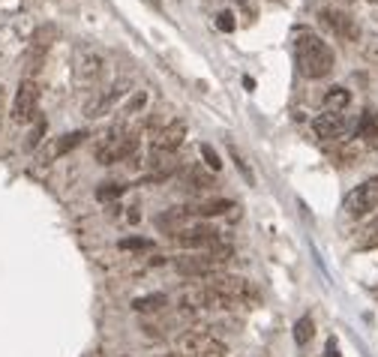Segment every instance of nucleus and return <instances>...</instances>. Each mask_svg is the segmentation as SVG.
<instances>
[{
    "label": "nucleus",
    "mask_w": 378,
    "mask_h": 357,
    "mask_svg": "<svg viewBox=\"0 0 378 357\" xmlns=\"http://www.w3.org/2000/svg\"><path fill=\"white\" fill-rule=\"evenodd\" d=\"M87 138V132H69V135H61L57 142L52 144V151H48V160H57V156H63V153H69L73 147H78Z\"/></svg>",
    "instance_id": "16"
},
{
    "label": "nucleus",
    "mask_w": 378,
    "mask_h": 357,
    "mask_svg": "<svg viewBox=\"0 0 378 357\" xmlns=\"http://www.w3.org/2000/svg\"><path fill=\"white\" fill-rule=\"evenodd\" d=\"M36 108H39V84L33 78H24L22 84H18V93L13 99V123H31L36 117Z\"/></svg>",
    "instance_id": "6"
},
{
    "label": "nucleus",
    "mask_w": 378,
    "mask_h": 357,
    "mask_svg": "<svg viewBox=\"0 0 378 357\" xmlns=\"http://www.w3.org/2000/svg\"><path fill=\"white\" fill-rule=\"evenodd\" d=\"M183 183H186V190H189V192H204L207 186L213 183V177H211V174H204L202 168L189 165L186 172H183Z\"/></svg>",
    "instance_id": "15"
},
{
    "label": "nucleus",
    "mask_w": 378,
    "mask_h": 357,
    "mask_svg": "<svg viewBox=\"0 0 378 357\" xmlns=\"http://www.w3.org/2000/svg\"><path fill=\"white\" fill-rule=\"evenodd\" d=\"M103 69H105L103 54L91 52V48H82V52H78V69H75V75H78V82H82V87H93L99 82V75H103Z\"/></svg>",
    "instance_id": "10"
},
{
    "label": "nucleus",
    "mask_w": 378,
    "mask_h": 357,
    "mask_svg": "<svg viewBox=\"0 0 378 357\" xmlns=\"http://www.w3.org/2000/svg\"><path fill=\"white\" fill-rule=\"evenodd\" d=\"M198 216H222L228 211H234V202H228V198H213V202H202L198 207H192Z\"/></svg>",
    "instance_id": "17"
},
{
    "label": "nucleus",
    "mask_w": 378,
    "mask_h": 357,
    "mask_svg": "<svg viewBox=\"0 0 378 357\" xmlns=\"http://www.w3.org/2000/svg\"><path fill=\"white\" fill-rule=\"evenodd\" d=\"M183 138H186V121H172V123H165L162 130H156L153 135V151H177V147L183 144Z\"/></svg>",
    "instance_id": "12"
},
{
    "label": "nucleus",
    "mask_w": 378,
    "mask_h": 357,
    "mask_svg": "<svg viewBox=\"0 0 378 357\" xmlns=\"http://www.w3.org/2000/svg\"><path fill=\"white\" fill-rule=\"evenodd\" d=\"M202 156L207 160V165H211L213 172H220V168H222V162H220V153H216L211 144H202Z\"/></svg>",
    "instance_id": "26"
},
{
    "label": "nucleus",
    "mask_w": 378,
    "mask_h": 357,
    "mask_svg": "<svg viewBox=\"0 0 378 357\" xmlns=\"http://www.w3.org/2000/svg\"><path fill=\"white\" fill-rule=\"evenodd\" d=\"M375 207H378V177L361 183L357 190H351V192H348V198H345L348 216H366L370 211H375Z\"/></svg>",
    "instance_id": "7"
},
{
    "label": "nucleus",
    "mask_w": 378,
    "mask_h": 357,
    "mask_svg": "<svg viewBox=\"0 0 378 357\" xmlns=\"http://www.w3.org/2000/svg\"><path fill=\"white\" fill-rule=\"evenodd\" d=\"M312 130L318 138H340L345 132V114L342 112H324L315 117Z\"/></svg>",
    "instance_id": "13"
},
{
    "label": "nucleus",
    "mask_w": 378,
    "mask_h": 357,
    "mask_svg": "<svg viewBox=\"0 0 378 357\" xmlns=\"http://www.w3.org/2000/svg\"><path fill=\"white\" fill-rule=\"evenodd\" d=\"M361 135H366V138H375V135H378V117H375V114H370V112L363 114V123H361Z\"/></svg>",
    "instance_id": "25"
},
{
    "label": "nucleus",
    "mask_w": 378,
    "mask_h": 357,
    "mask_svg": "<svg viewBox=\"0 0 378 357\" xmlns=\"http://www.w3.org/2000/svg\"><path fill=\"white\" fill-rule=\"evenodd\" d=\"M192 207H174V211H168L165 216H159L156 225L159 228H165V231H172V234H181L186 225H192L189 220H192Z\"/></svg>",
    "instance_id": "14"
},
{
    "label": "nucleus",
    "mask_w": 378,
    "mask_h": 357,
    "mask_svg": "<svg viewBox=\"0 0 378 357\" xmlns=\"http://www.w3.org/2000/svg\"><path fill=\"white\" fill-rule=\"evenodd\" d=\"M177 241L186 250H216L220 246V231H216L213 225H186L181 234H177Z\"/></svg>",
    "instance_id": "8"
},
{
    "label": "nucleus",
    "mask_w": 378,
    "mask_h": 357,
    "mask_svg": "<svg viewBox=\"0 0 378 357\" xmlns=\"http://www.w3.org/2000/svg\"><path fill=\"white\" fill-rule=\"evenodd\" d=\"M216 27H220L222 33H232L234 31V15L232 13H220V18H216Z\"/></svg>",
    "instance_id": "27"
},
{
    "label": "nucleus",
    "mask_w": 378,
    "mask_h": 357,
    "mask_svg": "<svg viewBox=\"0 0 378 357\" xmlns=\"http://www.w3.org/2000/svg\"><path fill=\"white\" fill-rule=\"evenodd\" d=\"M204 291H207V306H211V310H237V306L258 303V291L252 289L250 280H243V276L213 273V276H207Z\"/></svg>",
    "instance_id": "1"
},
{
    "label": "nucleus",
    "mask_w": 378,
    "mask_h": 357,
    "mask_svg": "<svg viewBox=\"0 0 378 357\" xmlns=\"http://www.w3.org/2000/svg\"><path fill=\"white\" fill-rule=\"evenodd\" d=\"M366 3H378V0H366Z\"/></svg>",
    "instance_id": "33"
},
{
    "label": "nucleus",
    "mask_w": 378,
    "mask_h": 357,
    "mask_svg": "<svg viewBox=\"0 0 378 357\" xmlns=\"http://www.w3.org/2000/svg\"><path fill=\"white\" fill-rule=\"evenodd\" d=\"M151 241H147V237H126V241H121V250H135V252H144V250H151Z\"/></svg>",
    "instance_id": "23"
},
{
    "label": "nucleus",
    "mask_w": 378,
    "mask_h": 357,
    "mask_svg": "<svg viewBox=\"0 0 378 357\" xmlns=\"http://www.w3.org/2000/svg\"><path fill=\"white\" fill-rule=\"evenodd\" d=\"M144 102H147V93H144V91H135V93H133V99H129L126 108H123V117H133L135 112H142Z\"/></svg>",
    "instance_id": "21"
},
{
    "label": "nucleus",
    "mask_w": 378,
    "mask_h": 357,
    "mask_svg": "<svg viewBox=\"0 0 378 357\" xmlns=\"http://www.w3.org/2000/svg\"><path fill=\"white\" fill-rule=\"evenodd\" d=\"M181 354L183 357H225L228 345L222 340H216L213 333H183L181 336Z\"/></svg>",
    "instance_id": "5"
},
{
    "label": "nucleus",
    "mask_w": 378,
    "mask_h": 357,
    "mask_svg": "<svg viewBox=\"0 0 378 357\" xmlns=\"http://www.w3.org/2000/svg\"><path fill=\"white\" fill-rule=\"evenodd\" d=\"M375 246H378V228H375V231H372V234L361 243V250H375Z\"/></svg>",
    "instance_id": "28"
},
{
    "label": "nucleus",
    "mask_w": 378,
    "mask_h": 357,
    "mask_svg": "<svg viewBox=\"0 0 378 357\" xmlns=\"http://www.w3.org/2000/svg\"><path fill=\"white\" fill-rule=\"evenodd\" d=\"M348 102H351V93H348L345 87H333V91L324 96V112H345Z\"/></svg>",
    "instance_id": "19"
},
{
    "label": "nucleus",
    "mask_w": 378,
    "mask_h": 357,
    "mask_svg": "<svg viewBox=\"0 0 378 357\" xmlns=\"http://www.w3.org/2000/svg\"><path fill=\"white\" fill-rule=\"evenodd\" d=\"M162 306H168V301H165V294H159V291L144 294V297H135V301H133V310L135 312H159Z\"/></svg>",
    "instance_id": "18"
},
{
    "label": "nucleus",
    "mask_w": 378,
    "mask_h": 357,
    "mask_svg": "<svg viewBox=\"0 0 378 357\" xmlns=\"http://www.w3.org/2000/svg\"><path fill=\"white\" fill-rule=\"evenodd\" d=\"M232 261V246H216V250H207L202 255H183V259L174 261V271L183 276H213L220 273L222 267Z\"/></svg>",
    "instance_id": "3"
},
{
    "label": "nucleus",
    "mask_w": 378,
    "mask_h": 357,
    "mask_svg": "<svg viewBox=\"0 0 378 357\" xmlns=\"http://www.w3.org/2000/svg\"><path fill=\"white\" fill-rule=\"evenodd\" d=\"M121 96H123V84H112L108 91H93V96L84 102V114L87 117H103V114L112 112V105Z\"/></svg>",
    "instance_id": "11"
},
{
    "label": "nucleus",
    "mask_w": 378,
    "mask_h": 357,
    "mask_svg": "<svg viewBox=\"0 0 378 357\" xmlns=\"http://www.w3.org/2000/svg\"><path fill=\"white\" fill-rule=\"evenodd\" d=\"M294 54H297V66L306 78H324L333 69V52L318 33L301 31L294 43Z\"/></svg>",
    "instance_id": "2"
},
{
    "label": "nucleus",
    "mask_w": 378,
    "mask_h": 357,
    "mask_svg": "<svg viewBox=\"0 0 378 357\" xmlns=\"http://www.w3.org/2000/svg\"><path fill=\"white\" fill-rule=\"evenodd\" d=\"M3 105H6V87L0 84V126H3Z\"/></svg>",
    "instance_id": "29"
},
{
    "label": "nucleus",
    "mask_w": 378,
    "mask_h": 357,
    "mask_svg": "<svg viewBox=\"0 0 378 357\" xmlns=\"http://www.w3.org/2000/svg\"><path fill=\"white\" fill-rule=\"evenodd\" d=\"M147 3H151L153 9H159V0H147Z\"/></svg>",
    "instance_id": "31"
},
{
    "label": "nucleus",
    "mask_w": 378,
    "mask_h": 357,
    "mask_svg": "<svg viewBox=\"0 0 378 357\" xmlns=\"http://www.w3.org/2000/svg\"><path fill=\"white\" fill-rule=\"evenodd\" d=\"M138 147V138L135 132L123 130V126H114L108 130L103 138H99V147H96V160L103 165H114V162H123L126 156H133Z\"/></svg>",
    "instance_id": "4"
},
{
    "label": "nucleus",
    "mask_w": 378,
    "mask_h": 357,
    "mask_svg": "<svg viewBox=\"0 0 378 357\" xmlns=\"http://www.w3.org/2000/svg\"><path fill=\"white\" fill-rule=\"evenodd\" d=\"M315 336V324H312V319L310 315H303V319H297V324H294V342L297 345H306Z\"/></svg>",
    "instance_id": "20"
},
{
    "label": "nucleus",
    "mask_w": 378,
    "mask_h": 357,
    "mask_svg": "<svg viewBox=\"0 0 378 357\" xmlns=\"http://www.w3.org/2000/svg\"><path fill=\"white\" fill-rule=\"evenodd\" d=\"M123 190H126L123 183H105V186H99V190H96V198H99V202H108V198L123 195Z\"/></svg>",
    "instance_id": "22"
},
{
    "label": "nucleus",
    "mask_w": 378,
    "mask_h": 357,
    "mask_svg": "<svg viewBox=\"0 0 378 357\" xmlns=\"http://www.w3.org/2000/svg\"><path fill=\"white\" fill-rule=\"evenodd\" d=\"M45 130H48V123H45V121H36V126L31 130V135H27V142H24V147H27V151H33V147H36L39 142H43Z\"/></svg>",
    "instance_id": "24"
},
{
    "label": "nucleus",
    "mask_w": 378,
    "mask_h": 357,
    "mask_svg": "<svg viewBox=\"0 0 378 357\" xmlns=\"http://www.w3.org/2000/svg\"><path fill=\"white\" fill-rule=\"evenodd\" d=\"M340 3H351V0H340Z\"/></svg>",
    "instance_id": "32"
},
{
    "label": "nucleus",
    "mask_w": 378,
    "mask_h": 357,
    "mask_svg": "<svg viewBox=\"0 0 378 357\" xmlns=\"http://www.w3.org/2000/svg\"><path fill=\"white\" fill-rule=\"evenodd\" d=\"M327 357H340V354H336V342L333 340L327 342Z\"/></svg>",
    "instance_id": "30"
},
{
    "label": "nucleus",
    "mask_w": 378,
    "mask_h": 357,
    "mask_svg": "<svg viewBox=\"0 0 378 357\" xmlns=\"http://www.w3.org/2000/svg\"><path fill=\"white\" fill-rule=\"evenodd\" d=\"M318 22H322L324 31H331V33L342 36V39H351V43L361 36V27H357V22H354L351 15L340 13V9H322V13H318Z\"/></svg>",
    "instance_id": "9"
}]
</instances>
